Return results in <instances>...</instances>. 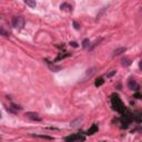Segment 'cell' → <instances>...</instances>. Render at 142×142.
<instances>
[{
    "label": "cell",
    "instance_id": "cell-10",
    "mask_svg": "<svg viewBox=\"0 0 142 142\" xmlns=\"http://www.w3.org/2000/svg\"><path fill=\"white\" fill-rule=\"evenodd\" d=\"M103 82H104V80H103L102 78H99V79H97V81H95L94 84H95V87H100Z\"/></svg>",
    "mask_w": 142,
    "mask_h": 142
},
{
    "label": "cell",
    "instance_id": "cell-9",
    "mask_svg": "<svg viewBox=\"0 0 142 142\" xmlns=\"http://www.w3.org/2000/svg\"><path fill=\"white\" fill-rule=\"evenodd\" d=\"M90 46V41L89 39H84L83 41H82V47L83 48H88Z\"/></svg>",
    "mask_w": 142,
    "mask_h": 142
},
{
    "label": "cell",
    "instance_id": "cell-14",
    "mask_svg": "<svg viewBox=\"0 0 142 142\" xmlns=\"http://www.w3.org/2000/svg\"><path fill=\"white\" fill-rule=\"evenodd\" d=\"M74 26H76V29H79V25L78 24H77V22H74V24H73Z\"/></svg>",
    "mask_w": 142,
    "mask_h": 142
},
{
    "label": "cell",
    "instance_id": "cell-7",
    "mask_svg": "<svg viewBox=\"0 0 142 142\" xmlns=\"http://www.w3.org/2000/svg\"><path fill=\"white\" fill-rule=\"evenodd\" d=\"M98 131V125L97 124H93L91 126V128L88 130V132H87V134H93L94 132H97Z\"/></svg>",
    "mask_w": 142,
    "mask_h": 142
},
{
    "label": "cell",
    "instance_id": "cell-11",
    "mask_svg": "<svg viewBox=\"0 0 142 142\" xmlns=\"http://www.w3.org/2000/svg\"><path fill=\"white\" fill-rule=\"evenodd\" d=\"M26 5H28V6H30V7H36V2L35 1H29V0L26 1Z\"/></svg>",
    "mask_w": 142,
    "mask_h": 142
},
{
    "label": "cell",
    "instance_id": "cell-5",
    "mask_svg": "<svg viewBox=\"0 0 142 142\" xmlns=\"http://www.w3.org/2000/svg\"><path fill=\"white\" fill-rule=\"evenodd\" d=\"M128 86H129V88H130L131 90H138V89H139L138 83L135 82V80H134V79H130V81H129Z\"/></svg>",
    "mask_w": 142,
    "mask_h": 142
},
{
    "label": "cell",
    "instance_id": "cell-2",
    "mask_svg": "<svg viewBox=\"0 0 142 142\" xmlns=\"http://www.w3.org/2000/svg\"><path fill=\"white\" fill-rule=\"evenodd\" d=\"M12 25L17 29H22L25 26V19L22 17H15L12 20Z\"/></svg>",
    "mask_w": 142,
    "mask_h": 142
},
{
    "label": "cell",
    "instance_id": "cell-6",
    "mask_svg": "<svg viewBox=\"0 0 142 142\" xmlns=\"http://www.w3.org/2000/svg\"><path fill=\"white\" fill-rule=\"evenodd\" d=\"M126 51V48L124 47H121V48H118V49H115L114 51H113V56H119V55H121V53H124Z\"/></svg>",
    "mask_w": 142,
    "mask_h": 142
},
{
    "label": "cell",
    "instance_id": "cell-1",
    "mask_svg": "<svg viewBox=\"0 0 142 142\" xmlns=\"http://www.w3.org/2000/svg\"><path fill=\"white\" fill-rule=\"evenodd\" d=\"M112 104H113V108L118 111H123V104L121 102V100L119 99L118 95H113L112 98Z\"/></svg>",
    "mask_w": 142,
    "mask_h": 142
},
{
    "label": "cell",
    "instance_id": "cell-3",
    "mask_svg": "<svg viewBox=\"0 0 142 142\" xmlns=\"http://www.w3.org/2000/svg\"><path fill=\"white\" fill-rule=\"evenodd\" d=\"M83 141L84 138L83 136H80V134H72V135H69L66 138V141L67 142H77V141Z\"/></svg>",
    "mask_w": 142,
    "mask_h": 142
},
{
    "label": "cell",
    "instance_id": "cell-4",
    "mask_svg": "<svg viewBox=\"0 0 142 142\" xmlns=\"http://www.w3.org/2000/svg\"><path fill=\"white\" fill-rule=\"evenodd\" d=\"M26 115H27V118L31 119V120H35V121H40L41 118L39 117V114L36 112H27L26 113Z\"/></svg>",
    "mask_w": 142,
    "mask_h": 142
},
{
    "label": "cell",
    "instance_id": "cell-13",
    "mask_svg": "<svg viewBox=\"0 0 142 142\" xmlns=\"http://www.w3.org/2000/svg\"><path fill=\"white\" fill-rule=\"evenodd\" d=\"M115 73V71L114 70H112L111 72H109V73H108V77H111V76H113V74Z\"/></svg>",
    "mask_w": 142,
    "mask_h": 142
},
{
    "label": "cell",
    "instance_id": "cell-8",
    "mask_svg": "<svg viewBox=\"0 0 142 142\" xmlns=\"http://www.w3.org/2000/svg\"><path fill=\"white\" fill-rule=\"evenodd\" d=\"M121 62H122V66L123 67H128L131 64V60L129 58H123L122 60H121Z\"/></svg>",
    "mask_w": 142,
    "mask_h": 142
},
{
    "label": "cell",
    "instance_id": "cell-12",
    "mask_svg": "<svg viewBox=\"0 0 142 142\" xmlns=\"http://www.w3.org/2000/svg\"><path fill=\"white\" fill-rule=\"evenodd\" d=\"M70 46H72L73 48H77V47H78V43L74 42V41H72V42H70Z\"/></svg>",
    "mask_w": 142,
    "mask_h": 142
}]
</instances>
